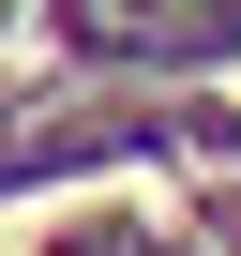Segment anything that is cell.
<instances>
[{
  "instance_id": "1",
  "label": "cell",
  "mask_w": 241,
  "mask_h": 256,
  "mask_svg": "<svg viewBox=\"0 0 241 256\" xmlns=\"http://www.w3.org/2000/svg\"><path fill=\"white\" fill-rule=\"evenodd\" d=\"M16 16H30V0H0V30H16Z\"/></svg>"
}]
</instances>
